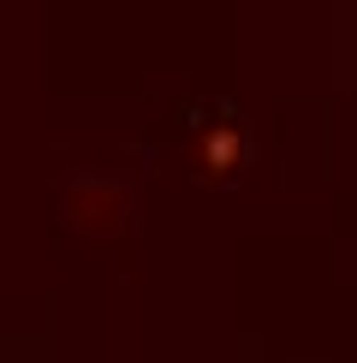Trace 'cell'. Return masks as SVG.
Returning <instances> with one entry per match:
<instances>
[{"label":"cell","mask_w":357,"mask_h":363,"mask_svg":"<svg viewBox=\"0 0 357 363\" xmlns=\"http://www.w3.org/2000/svg\"><path fill=\"white\" fill-rule=\"evenodd\" d=\"M238 149H244V138H238L232 125H208L203 138H197L203 167H215V173H227V167H232V161H238Z\"/></svg>","instance_id":"1"}]
</instances>
